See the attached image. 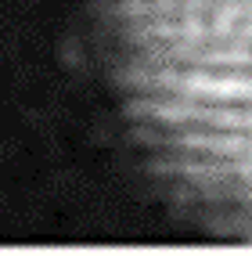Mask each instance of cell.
I'll return each mask as SVG.
<instances>
[{"mask_svg":"<svg viewBox=\"0 0 252 256\" xmlns=\"http://www.w3.org/2000/svg\"><path fill=\"white\" fill-rule=\"evenodd\" d=\"M130 116L170 188L252 242V0H112Z\"/></svg>","mask_w":252,"mask_h":256,"instance_id":"1","label":"cell"}]
</instances>
